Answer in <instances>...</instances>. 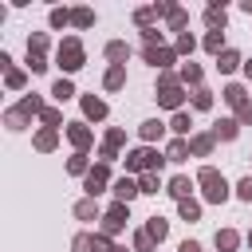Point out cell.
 Wrapping results in <instances>:
<instances>
[{
    "label": "cell",
    "mask_w": 252,
    "mask_h": 252,
    "mask_svg": "<svg viewBox=\"0 0 252 252\" xmlns=\"http://www.w3.org/2000/svg\"><path fill=\"white\" fill-rule=\"evenodd\" d=\"M75 217L79 220H102V209L94 197H83V201H75Z\"/></svg>",
    "instance_id": "25"
},
{
    "label": "cell",
    "mask_w": 252,
    "mask_h": 252,
    "mask_svg": "<svg viewBox=\"0 0 252 252\" xmlns=\"http://www.w3.org/2000/svg\"><path fill=\"white\" fill-rule=\"evenodd\" d=\"M47 67H51V63H47V55H35V51H28V71H32V75H43Z\"/></svg>",
    "instance_id": "45"
},
{
    "label": "cell",
    "mask_w": 252,
    "mask_h": 252,
    "mask_svg": "<svg viewBox=\"0 0 252 252\" xmlns=\"http://www.w3.org/2000/svg\"><path fill=\"white\" fill-rule=\"evenodd\" d=\"M205 28H209V32H224V28H228L224 4H209V8H205Z\"/></svg>",
    "instance_id": "16"
},
{
    "label": "cell",
    "mask_w": 252,
    "mask_h": 252,
    "mask_svg": "<svg viewBox=\"0 0 252 252\" xmlns=\"http://www.w3.org/2000/svg\"><path fill=\"white\" fill-rule=\"evenodd\" d=\"M4 126H8V130H24V126H28V118H24L16 106H8V110H4Z\"/></svg>",
    "instance_id": "43"
},
{
    "label": "cell",
    "mask_w": 252,
    "mask_h": 252,
    "mask_svg": "<svg viewBox=\"0 0 252 252\" xmlns=\"http://www.w3.org/2000/svg\"><path fill=\"white\" fill-rule=\"evenodd\" d=\"M240 12H248V16H252V0H240Z\"/></svg>",
    "instance_id": "50"
},
{
    "label": "cell",
    "mask_w": 252,
    "mask_h": 252,
    "mask_svg": "<svg viewBox=\"0 0 252 252\" xmlns=\"http://www.w3.org/2000/svg\"><path fill=\"white\" fill-rule=\"evenodd\" d=\"M138 189H142L146 197H158V193H165V189H161V173H142V177H138Z\"/></svg>",
    "instance_id": "33"
},
{
    "label": "cell",
    "mask_w": 252,
    "mask_h": 252,
    "mask_svg": "<svg viewBox=\"0 0 252 252\" xmlns=\"http://www.w3.org/2000/svg\"><path fill=\"white\" fill-rule=\"evenodd\" d=\"M213 150H217L213 130H205V134H193V138H189V154H193V158H213Z\"/></svg>",
    "instance_id": "14"
},
{
    "label": "cell",
    "mask_w": 252,
    "mask_h": 252,
    "mask_svg": "<svg viewBox=\"0 0 252 252\" xmlns=\"http://www.w3.org/2000/svg\"><path fill=\"white\" fill-rule=\"evenodd\" d=\"M177 79H181V87H193V91H197V87H201V79H205V71L189 59V63H181V67H177Z\"/></svg>",
    "instance_id": "21"
},
{
    "label": "cell",
    "mask_w": 252,
    "mask_h": 252,
    "mask_svg": "<svg viewBox=\"0 0 252 252\" xmlns=\"http://www.w3.org/2000/svg\"><path fill=\"white\" fill-rule=\"evenodd\" d=\"M110 193H114V201H122V205H130L142 189H138V177H130V173H122V177H114V185H110Z\"/></svg>",
    "instance_id": "11"
},
{
    "label": "cell",
    "mask_w": 252,
    "mask_h": 252,
    "mask_svg": "<svg viewBox=\"0 0 252 252\" xmlns=\"http://www.w3.org/2000/svg\"><path fill=\"white\" fill-rule=\"evenodd\" d=\"M110 252H134V248H126V244H114V248H110Z\"/></svg>",
    "instance_id": "51"
},
{
    "label": "cell",
    "mask_w": 252,
    "mask_h": 252,
    "mask_svg": "<svg viewBox=\"0 0 252 252\" xmlns=\"http://www.w3.org/2000/svg\"><path fill=\"white\" fill-rule=\"evenodd\" d=\"M236 197H240V201H244V205H252V173H248V177H240V181H236Z\"/></svg>",
    "instance_id": "46"
},
{
    "label": "cell",
    "mask_w": 252,
    "mask_h": 252,
    "mask_svg": "<svg viewBox=\"0 0 252 252\" xmlns=\"http://www.w3.org/2000/svg\"><path fill=\"white\" fill-rule=\"evenodd\" d=\"M177 252H201V244H197V240H181V244H177Z\"/></svg>",
    "instance_id": "48"
},
{
    "label": "cell",
    "mask_w": 252,
    "mask_h": 252,
    "mask_svg": "<svg viewBox=\"0 0 252 252\" xmlns=\"http://www.w3.org/2000/svg\"><path fill=\"white\" fill-rule=\"evenodd\" d=\"M169 130H173V138H193V114L189 110H177L169 118Z\"/></svg>",
    "instance_id": "23"
},
{
    "label": "cell",
    "mask_w": 252,
    "mask_h": 252,
    "mask_svg": "<svg viewBox=\"0 0 252 252\" xmlns=\"http://www.w3.org/2000/svg\"><path fill=\"white\" fill-rule=\"evenodd\" d=\"M47 47H51L47 32H32V35H28V51H35V55H47Z\"/></svg>",
    "instance_id": "38"
},
{
    "label": "cell",
    "mask_w": 252,
    "mask_h": 252,
    "mask_svg": "<svg viewBox=\"0 0 252 252\" xmlns=\"http://www.w3.org/2000/svg\"><path fill=\"white\" fill-rule=\"evenodd\" d=\"M106 185H114V181H110V165H102V161H98V165H91V173L83 177L87 197H94V201H98V193H106Z\"/></svg>",
    "instance_id": "6"
},
{
    "label": "cell",
    "mask_w": 252,
    "mask_h": 252,
    "mask_svg": "<svg viewBox=\"0 0 252 252\" xmlns=\"http://www.w3.org/2000/svg\"><path fill=\"white\" fill-rule=\"evenodd\" d=\"M236 134H240V122L236 118H217L213 122V138L217 142H236Z\"/></svg>",
    "instance_id": "18"
},
{
    "label": "cell",
    "mask_w": 252,
    "mask_h": 252,
    "mask_svg": "<svg viewBox=\"0 0 252 252\" xmlns=\"http://www.w3.org/2000/svg\"><path fill=\"white\" fill-rule=\"evenodd\" d=\"M177 217H181L185 224H197V220H201V201H193V197H189V201H177Z\"/></svg>",
    "instance_id": "32"
},
{
    "label": "cell",
    "mask_w": 252,
    "mask_h": 252,
    "mask_svg": "<svg viewBox=\"0 0 252 252\" xmlns=\"http://www.w3.org/2000/svg\"><path fill=\"white\" fill-rule=\"evenodd\" d=\"M75 94H79V91H75V83H71L67 75H59V79L51 83V98H55V102H67V98H75Z\"/></svg>",
    "instance_id": "27"
},
{
    "label": "cell",
    "mask_w": 252,
    "mask_h": 252,
    "mask_svg": "<svg viewBox=\"0 0 252 252\" xmlns=\"http://www.w3.org/2000/svg\"><path fill=\"white\" fill-rule=\"evenodd\" d=\"M240 232L236 228H217V236H213V244H217V252H236L240 248Z\"/></svg>",
    "instance_id": "19"
},
{
    "label": "cell",
    "mask_w": 252,
    "mask_h": 252,
    "mask_svg": "<svg viewBox=\"0 0 252 252\" xmlns=\"http://www.w3.org/2000/svg\"><path fill=\"white\" fill-rule=\"evenodd\" d=\"M71 252H94V232H79L71 240Z\"/></svg>",
    "instance_id": "44"
},
{
    "label": "cell",
    "mask_w": 252,
    "mask_h": 252,
    "mask_svg": "<svg viewBox=\"0 0 252 252\" xmlns=\"http://www.w3.org/2000/svg\"><path fill=\"white\" fill-rule=\"evenodd\" d=\"M189 102H193L197 110H213V91H205V87H197V91L189 94Z\"/></svg>",
    "instance_id": "40"
},
{
    "label": "cell",
    "mask_w": 252,
    "mask_h": 252,
    "mask_svg": "<svg viewBox=\"0 0 252 252\" xmlns=\"http://www.w3.org/2000/svg\"><path fill=\"white\" fill-rule=\"evenodd\" d=\"M146 232H150V236H154V244H161V240H165V236H169V220H165V217H158V213H154V217H146Z\"/></svg>",
    "instance_id": "28"
},
{
    "label": "cell",
    "mask_w": 252,
    "mask_h": 252,
    "mask_svg": "<svg viewBox=\"0 0 252 252\" xmlns=\"http://www.w3.org/2000/svg\"><path fill=\"white\" fill-rule=\"evenodd\" d=\"M122 142H126V130H122V126H110V130L102 134V146H110V150H122Z\"/></svg>",
    "instance_id": "42"
},
{
    "label": "cell",
    "mask_w": 252,
    "mask_h": 252,
    "mask_svg": "<svg viewBox=\"0 0 252 252\" xmlns=\"http://www.w3.org/2000/svg\"><path fill=\"white\" fill-rule=\"evenodd\" d=\"M173 51H177V59H181V55H193V51H197V35H193V32L177 35V39H173Z\"/></svg>",
    "instance_id": "36"
},
{
    "label": "cell",
    "mask_w": 252,
    "mask_h": 252,
    "mask_svg": "<svg viewBox=\"0 0 252 252\" xmlns=\"http://www.w3.org/2000/svg\"><path fill=\"white\" fill-rule=\"evenodd\" d=\"M197 185H201V197L209 201V205H224L228 201V181H224V173L217 169V165H201L197 169Z\"/></svg>",
    "instance_id": "3"
},
{
    "label": "cell",
    "mask_w": 252,
    "mask_h": 252,
    "mask_svg": "<svg viewBox=\"0 0 252 252\" xmlns=\"http://www.w3.org/2000/svg\"><path fill=\"white\" fill-rule=\"evenodd\" d=\"M16 110H20V114H24L28 122H32V118H39V114H43L47 106H43V98H39V94H24V98L16 102Z\"/></svg>",
    "instance_id": "22"
},
{
    "label": "cell",
    "mask_w": 252,
    "mask_h": 252,
    "mask_svg": "<svg viewBox=\"0 0 252 252\" xmlns=\"http://www.w3.org/2000/svg\"><path fill=\"white\" fill-rule=\"evenodd\" d=\"M39 122L51 126V130H59V126H63V110H59V106H47V110L39 114ZM63 130H67V126H63Z\"/></svg>",
    "instance_id": "41"
},
{
    "label": "cell",
    "mask_w": 252,
    "mask_h": 252,
    "mask_svg": "<svg viewBox=\"0 0 252 252\" xmlns=\"http://www.w3.org/2000/svg\"><path fill=\"white\" fill-rule=\"evenodd\" d=\"M193 189H197V177H189V173H177V177L165 181V193H169L173 201H189Z\"/></svg>",
    "instance_id": "9"
},
{
    "label": "cell",
    "mask_w": 252,
    "mask_h": 252,
    "mask_svg": "<svg viewBox=\"0 0 252 252\" xmlns=\"http://www.w3.org/2000/svg\"><path fill=\"white\" fill-rule=\"evenodd\" d=\"M32 146H35L39 154H51V150H59V130H51V126H39V130H35V138H32Z\"/></svg>",
    "instance_id": "15"
},
{
    "label": "cell",
    "mask_w": 252,
    "mask_h": 252,
    "mask_svg": "<svg viewBox=\"0 0 252 252\" xmlns=\"http://www.w3.org/2000/svg\"><path fill=\"white\" fill-rule=\"evenodd\" d=\"M165 130H169V122L146 118V122L138 126V138H142V146H154V142H161V138H165Z\"/></svg>",
    "instance_id": "13"
},
{
    "label": "cell",
    "mask_w": 252,
    "mask_h": 252,
    "mask_svg": "<svg viewBox=\"0 0 252 252\" xmlns=\"http://www.w3.org/2000/svg\"><path fill=\"white\" fill-rule=\"evenodd\" d=\"M67 173H71V177H87V173H91L87 154H71V158H67Z\"/></svg>",
    "instance_id": "34"
},
{
    "label": "cell",
    "mask_w": 252,
    "mask_h": 252,
    "mask_svg": "<svg viewBox=\"0 0 252 252\" xmlns=\"http://www.w3.org/2000/svg\"><path fill=\"white\" fill-rule=\"evenodd\" d=\"M142 59H146L150 67H158V71H169V67L177 63V51L165 47V43H154V47H142Z\"/></svg>",
    "instance_id": "7"
},
{
    "label": "cell",
    "mask_w": 252,
    "mask_h": 252,
    "mask_svg": "<svg viewBox=\"0 0 252 252\" xmlns=\"http://www.w3.org/2000/svg\"><path fill=\"white\" fill-rule=\"evenodd\" d=\"M154 98H158V106H165V110H173V114L185 110V87H181V83H173V87H158Z\"/></svg>",
    "instance_id": "8"
},
{
    "label": "cell",
    "mask_w": 252,
    "mask_h": 252,
    "mask_svg": "<svg viewBox=\"0 0 252 252\" xmlns=\"http://www.w3.org/2000/svg\"><path fill=\"white\" fill-rule=\"evenodd\" d=\"M220 98H224V102H228V106H232L236 114H240L244 106H252V98H248V87H244V83H224Z\"/></svg>",
    "instance_id": "10"
},
{
    "label": "cell",
    "mask_w": 252,
    "mask_h": 252,
    "mask_svg": "<svg viewBox=\"0 0 252 252\" xmlns=\"http://www.w3.org/2000/svg\"><path fill=\"white\" fill-rule=\"evenodd\" d=\"M47 24H51L55 32L67 28V24H71V8H51V12H47Z\"/></svg>",
    "instance_id": "39"
},
{
    "label": "cell",
    "mask_w": 252,
    "mask_h": 252,
    "mask_svg": "<svg viewBox=\"0 0 252 252\" xmlns=\"http://www.w3.org/2000/svg\"><path fill=\"white\" fill-rule=\"evenodd\" d=\"M244 244H248V248H252V232H248V236H244Z\"/></svg>",
    "instance_id": "52"
},
{
    "label": "cell",
    "mask_w": 252,
    "mask_h": 252,
    "mask_svg": "<svg viewBox=\"0 0 252 252\" xmlns=\"http://www.w3.org/2000/svg\"><path fill=\"white\" fill-rule=\"evenodd\" d=\"M122 87H126V67H106L102 91H122Z\"/></svg>",
    "instance_id": "31"
},
{
    "label": "cell",
    "mask_w": 252,
    "mask_h": 252,
    "mask_svg": "<svg viewBox=\"0 0 252 252\" xmlns=\"http://www.w3.org/2000/svg\"><path fill=\"white\" fill-rule=\"evenodd\" d=\"M79 102H83V118H87V122H102V118L110 114V106H106L98 94H83Z\"/></svg>",
    "instance_id": "12"
},
{
    "label": "cell",
    "mask_w": 252,
    "mask_h": 252,
    "mask_svg": "<svg viewBox=\"0 0 252 252\" xmlns=\"http://www.w3.org/2000/svg\"><path fill=\"white\" fill-rule=\"evenodd\" d=\"M126 220H130V205H122V201H114V205H110V209L102 213V220H98V232L114 240V236H118V232L126 228Z\"/></svg>",
    "instance_id": "4"
},
{
    "label": "cell",
    "mask_w": 252,
    "mask_h": 252,
    "mask_svg": "<svg viewBox=\"0 0 252 252\" xmlns=\"http://www.w3.org/2000/svg\"><path fill=\"white\" fill-rule=\"evenodd\" d=\"M165 150H158V146H138V150H130L126 154V173L130 177H142V173H161L165 169Z\"/></svg>",
    "instance_id": "1"
},
{
    "label": "cell",
    "mask_w": 252,
    "mask_h": 252,
    "mask_svg": "<svg viewBox=\"0 0 252 252\" xmlns=\"http://www.w3.org/2000/svg\"><path fill=\"white\" fill-rule=\"evenodd\" d=\"M4 87L8 91H24L28 87V67H8L4 71Z\"/></svg>",
    "instance_id": "30"
},
{
    "label": "cell",
    "mask_w": 252,
    "mask_h": 252,
    "mask_svg": "<svg viewBox=\"0 0 252 252\" xmlns=\"http://www.w3.org/2000/svg\"><path fill=\"white\" fill-rule=\"evenodd\" d=\"M55 63H59V71L71 79L75 71H83L87 67V47H83V39L79 35H63L59 39V47H55Z\"/></svg>",
    "instance_id": "2"
},
{
    "label": "cell",
    "mask_w": 252,
    "mask_h": 252,
    "mask_svg": "<svg viewBox=\"0 0 252 252\" xmlns=\"http://www.w3.org/2000/svg\"><path fill=\"white\" fill-rule=\"evenodd\" d=\"M130 51H134V47H130L126 39H110V43H106V59H110V67H126Z\"/></svg>",
    "instance_id": "17"
},
{
    "label": "cell",
    "mask_w": 252,
    "mask_h": 252,
    "mask_svg": "<svg viewBox=\"0 0 252 252\" xmlns=\"http://www.w3.org/2000/svg\"><path fill=\"white\" fill-rule=\"evenodd\" d=\"M236 67H244V59H240V51H236V47H224V51L217 55V71H220V75H232Z\"/></svg>",
    "instance_id": "20"
},
{
    "label": "cell",
    "mask_w": 252,
    "mask_h": 252,
    "mask_svg": "<svg viewBox=\"0 0 252 252\" xmlns=\"http://www.w3.org/2000/svg\"><path fill=\"white\" fill-rule=\"evenodd\" d=\"M165 28H169V32H177V35H185V28H189V12L177 4V8L165 16Z\"/></svg>",
    "instance_id": "29"
},
{
    "label": "cell",
    "mask_w": 252,
    "mask_h": 252,
    "mask_svg": "<svg viewBox=\"0 0 252 252\" xmlns=\"http://www.w3.org/2000/svg\"><path fill=\"white\" fill-rule=\"evenodd\" d=\"M201 47H205L209 55H220V51H224V32H205Z\"/></svg>",
    "instance_id": "35"
},
{
    "label": "cell",
    "mask_w": 252,
    "mask_h": 252,
    "mask_svg": "<svg viewBox=\"0 0 252 252\" xmlns=\"http://www.w3.org/2000/svg\"><path fill=\"white\" fill-rule=\"evenodd\" d=\"M240 71H244V79L252 83V59H244V67H240Z\"/></svg>",
    "instance_id": "49"
},
{
    "label": "cell",
    "mask_w": 252,
    "mask_h": 252,
    "mask_svg": "<svg viewBox=\"0 0 252 252\" xmlns=\"http://www.w3.org/2000/svg\"><path fill=\"white\" fill-rule=\"evenodd\" d=\"M71 28H79V32H87V28H94V8H87V4H79V8H71Z\"/></svg>",
    "instance_id": "26"
},
{
    "label": "cell",
    "mask_w": 252,
    "mask_h": 252,
    "mask_svg": "<svg viewBox=\"0 0 252 252\" xmlns=\"http://www.w3.org/2000/svg\"><path fill=\"white\" fill-rule=\"evenodd\" d=\"M236 122H240V126H252V106H244V110L236 114Z\"/></svg>",
    "instance_id": "47"
},
{
    "label": "cell",
    "mask_w": 252,
    "mask_h": 252,
    "mask_svg": "<svg viewBox=\"0 0 252 252\" xmlns=\"http://www.w3.org/2000/svg\"><path fill=\"white\" fill-rule=\"evenodd\" d=\"M130 248H134V252H154L158 244H154V236H150L146 228H138V232L130 236Z\"/></svg>",
    "instance_id": "37"
},
{
    "label": "cell",
    "mask_w": 252,
    "mask_h": 252,
    "mask_svg": "<svg viewBox=\"0 0 252 252\" xmlns=\"http://www.w3.org/2000/svg\"><path fill=\"white\" fill-rule=\"evenodd\" d=\"M165 158H169L173 165L189 161V158H193V154H189V138H169V146H165Z\"/></svg>",
    "instance_id": "24"
},
{
    "label": "cell",
    "mask_w": 252,
    "mask_h": 252,
    "mask_svg": "<svg viewBox=\"0 0 252 252\" xmlns=\"http://www.w3.org/2000/svg\"><path fill=\"white\" fill-rule=\"evenodd\" d=\"M67 142L75 146V154H91V146H94V130L87 126V122H67Z\"/></svg>",
    "instance_id": "5"
}]
</instances>
